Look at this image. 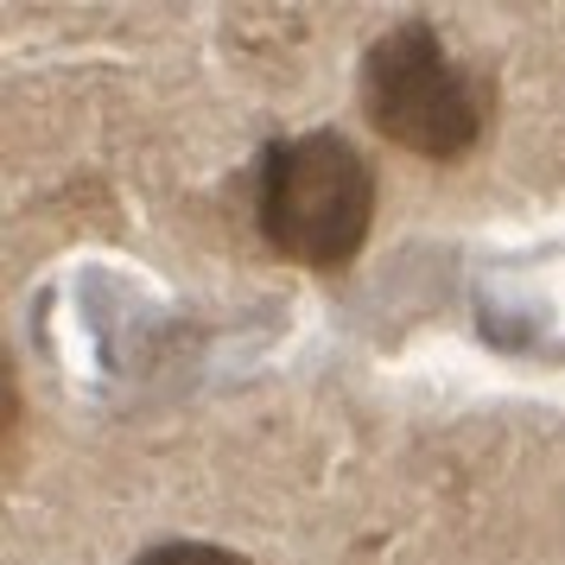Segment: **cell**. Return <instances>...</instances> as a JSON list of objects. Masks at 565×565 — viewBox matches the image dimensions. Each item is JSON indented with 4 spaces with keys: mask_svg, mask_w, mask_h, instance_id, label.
I'll use <instances>...</instances> for the list:
<instances>
[{
    "mask_svg": "<svg viewBox=\"0 0 565 565\" xmlns=\"http://www.w3.org/2000/svg\"><path fill=\"white\" fill-rule=\"evenodd\" d=\"M375 223V172L343 134H292L255 159V230L292 267L337 274L362 255Z\"/></svg>",
    "mask_w": 565,
    "mask_h": 565,
    "instance_id": "obj_1",
    "label": "cell"
},
{
    "mask_svg": "<svg viewBox=\"0 0 565 565\" xmlns=\"http://www.w3.org/2000/svg\"><path fill=\"white\" fill-rule=\"evenodd\" d=\"M362 115L401 153L458 166L483 147L495 89L477 64H458L433 20H401L362 52Z\"/></svg>",
    "mask_w": 565,
    "mask_h": 565,
    "instance_id": "obj_2",
    "label": "cell"
},
{
    "mask_svg": "<svg viewBox=\"0 0 565 565\" xmlns=\"http://www.w3.org/2000/svg\"><path fill=\"white\" fill-rule=\"evenodd\" d=\"M134 565H248V559L230 553V546H216V540H159Z\"/></svg>",
    "mask_w": 565,
    "mask_h": 565,
    "instance_id": "obj_3",
    "label": "cell"
}]
</instances>
